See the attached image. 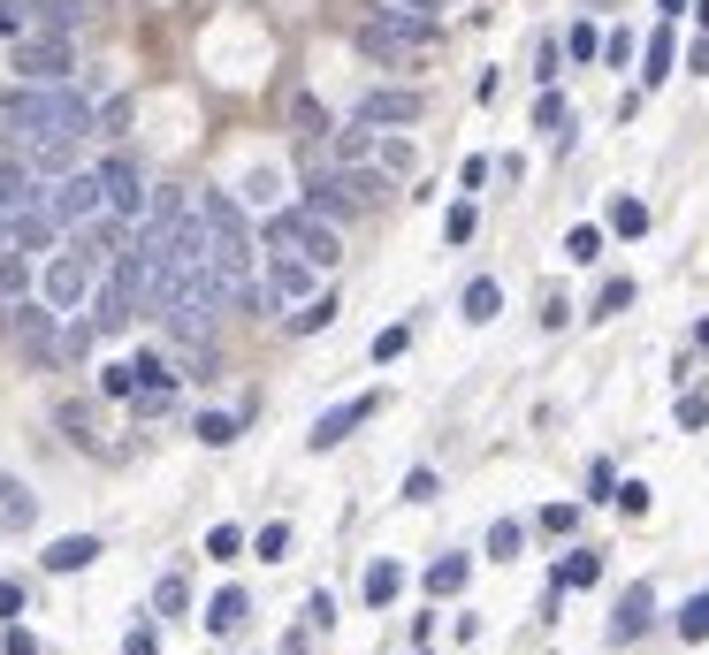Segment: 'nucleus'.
<instances>
[{"label": "nucleus", "instance_id": "f257e3e1", "mask_svg": "<svg viewBox=\"0 0 709 655\" xmlns=\"http://www.w3.org/2000/svg\"><path fill=\"white\" fill-rule=\"evenodd\" d=\"M0 138H15V146L92 138V100L77 84H15V92H0Z\"/></svg>", "mask_w": 709, "mask_h": 655}, {"label": "nucleus", "instance_id": "f03ea898", "mask_svg": "<svg viewBox=\"0 0 709 655\" xmlns=\"http://www.w3.org/2000/svg\"><path fill=\"white\" fill-rule=\"evenodd\" d=\"M435 15H412V8H397V0H381V8H366L352 23V46L366 61H389V69H412L427 46H435Z\"/></svg>", "mask_w": 709, "mask_h": 655}, {"label": "nucleus", "instance_id": "7ed1b4c3", "mask_svg": "<svg viewBox=\"0 0 709 655\" xmlns=\"http://www.w3.org/2000/svg\"><path fill=\"white\" fill-rule=\"evenodd\" d=\"M146 306V244H123L115 267L92 283V335H123Z\"/></svg>", "mask_w": 709, "mask_h": 655}, {"label": "nucleus", "instance_id": "20e7f679", "mask_svg": "<svg viewBox=\"0 0 709 655\" xmlns=\"http://www.w3.org/2000/svg\"><path fill=\"white\" fill-rule=\"evenodd\" d=\"M8 69H15V84H69L77 77V46H69V31H23Z\"/></svg>", "mask_w": 709, "mask_h": 655}, {"label": "nucleus", "instance_id": "39448f33", "mask_svg": "<svg viewBox=\"0 0 709 655\" xmlns=\"http://www.w3.org/2000/svg\"><path fill=\"white\" fill-rule=\"evenodd\" d=\"M92 283H100V267L69 244V252H46V267H38V306H54V313H84L92 306Z\"/></svg>", "mask_w": 709, "mask_h": 655}, {"label": "nucleus", "instance_id": "423d86ee", "mask_svg": "<svg viewBox=\"0 0 709 655\" xmlns=\"http://www.w3.org/2000/svg\"><path fill=\"white\" fill-rule=\"evenodd\" d=\"M420 115H427V100L412 84H374V92H358V107H352V123H366V130H404Z\"/></svg>", "mask_w": 709, "mask_h": 655}, {"label": "nucleus", "instance_id": "0eeeda50", "mask_svg": "<svg viewBox=\"0 0 709 655\" xmlns=\"http://www.w3.org/2000/svg\"><path fill=\"white\" fill-rule=\"evenodd\" d=\"M46 214H54L61 229H84V221L100 214V175H92V168L54 175V183H46Z\"/></svg>", "mask_w": 709, "mask_h": 655}, {"label": "nucleus", "instance_id": "6e6552de", "mask_svg": "<svg viewBox=\"0 0 709 655\" xmlns=\"http://www.w3.org/2000/svg\"><path fill=\"white\" fill-rule=\"evenodd\" d=\"M92 175H100V214H115V221L138 229V221H146V175L130 161H100Z\"/></svg>", "mask_w": 709, "mask_h": 655}, {"label": "nucleus", "instance_id": "1a4fd4ad", "mask_svg": "<svg viewBox=\"0 0 709 655\" xmlns=\"http://www.w3.org/2000/svg\"><path fill=\"white\" fill-rule=\"evenodd\" d=\"M374 412H381V397H344V404H329V412L313 420V435H306V443H313V450H336V443H352Z\"/></svg>", "mask_w": 709, "mask_h": 655}, {"label": "nucleus", "instance_id": "9d476101", "mask_svg": "<svg viewBox=\"0 0 709 655\" xmlns=\"http://www.w3.org/2000/svg\"><path fill=\"white\" fill-rule=\"evenodd\" d=\"M290 244H298V260H313L321 275L344 267V237H336V221H321V214H306V206H298V237H290Z\"/></svg>", "mask_w": 709, "mask_h": 655}, {"label": "nucleus", "instance_id": "9b49d317", "mask_svg": "<svg viewBox=\"0 0 709 655\" xmlns=\"http://www.w3.org/2000/svg\"><path fill=\"white\" fill-rule=\"evenodd\" d=\"M0 206H8V214H31V206H46V175L23 161V153H8V161H0Z\"/></svg>", "mask_w": 709, "mask_h": 655}, {"label": "nucleus", "instance_id": "f8f14e48", "mask_svg": "<svg viewBox=\"0 0 709 655\" xmlns=\"http://www.w3.org/2000/svg\"><path fill=\"white\" fill-rule=\"evenodd\" d=\"M267 283H275V298L306 306V298L321 290V267H313V260H298V252H267Z\"/></svg>", "mask_w": 709, "mask_h": 655}, {"label": "nucleus", "instance_id": "ddd939ff", "mask_svg": "<svg viewBox=\"0 0 709 655\" xmlns=\"http://www.w3.org/2000/svg\"><path fill=\"white\" fill-rule=\"evenodd\" d=\"M649 625H656V587L633 579V587L618 595V610H610V641H641Z\"/></svg>", "mask_w": 709, "mask_h": 655}, {"label": "nucleus", "instance_id": "4468645a", "mask_svg": "<svg viewBox=\"0 0 709 655\" xmlns=\"http://www.w3.org/2000/svg\"><path fill=\"white\" fill-rule=\"evenodd\" d=\"M31 526H38V495H31V481L0 473V533H31Z\"/></svg>", "mask_w": 709, "mask_h": 655}, {"label": "nucleus", "instance_id": "2eb2a0df", "mask_svg": "<svg viewBox=\"0 0 709 655\" xmlns=\"http://www.w3.org/2000/svg\"><path fill=\"white\" fill-rule=\"evenodd\" d=\"M198 214H206L214 244H221V237H252V221H244V198H229V191H198Z\"/></svg>", "mask_w": 709, "mask_h": 655}, {"label": "nucleus", "instance_id": "dca6fc26", "mask_svg": "<svg viewBox=\"0 0 709 655\" xmlns=\"http://www.w3.org/2000/svg\"><path fill=\"white\" fill-rule=\"evenodd\" d=\"M38 564H46V572H92V564H100V533H61V541H46Z\"/></svg>", "mask_w": 709, "mask_h": 655}, {"label": "nucleus", "instance_id": "f3484780", "mask_svg": "<svg viewBox=\"0 0 709 655\" xmlns=\"http://www.w3.org/2000/svg\"><path fill=\"white\" fill-rule=\"evenodd\" d=\"M244 625H252V595H244V587H221V595L206 602V633L229 641V633H244Z\"/></svg>", "mask_w": 709, "mask_h": 655}, {"label": "nucleus", "instance_id": "a211bd4d", "mask_svg": "<svg viewBox=\"0 0 709 655\" xmlns=\"http://www.w3.org/2000/svg\"><path fill=\"white\" fill-rule=\"evenodd\" d=\"M374 168L397 183V175H412L420 168V153H412V138H397V130H374Z\"/></svg>", "mask_w": 709, "mask_h": 655}, {"label": "nucleus", "instance_id": "6ab92c4d", "mask_svg": "<svg viewBox=\"0 0 709 655\" xmlns=\"http://www.w3.org/2000/svg\"><path fill=\"white\" fill-rule=\"evenodd\" d=\"M358 595H366L374 610H389V602L404 595V564H389V556H374V564H366V587H358Z\"/></svg>", "mask_w": 709, "mask_h": 655}, {"label": "nucleus", "instance_id": "aec40b11", "mask_svg": "<svg viewBox=\"0 0 709 655\" xmlns=\"http://www.w3.org/2000/svg\"><path fill=\"white\" fill-rule=\"evenodd\" d=\"M458 306H466V321H473V328H481V321H496V313H504V283H496V275H473Z\"/></svg>", "mask_w": 709, "mask_h": 655}, {"label": "nucleus", "instance_id": "412c9836", "mask_svg": "<svg viewBox=\"0 0 709 655\" xmlns=\"http://www.w3.org/2000/svg\"><path fill=\"white\" fill-rule=\"evenodd\" d=\"M534 130H549V138H564V146H572V107H564V92H557V84H541V100H534Z\"/></svg>", "mask_w": 709, "mask_h": 655}, {"label": "nucleus", "instance_id": "4be33fe9", "mask_svg": "<svg viewBox=\"0 0 709 655\" xmlns=\"http://www.w3.org/2000/svg\"><path fill=\"white\" fill-rule=\"evenodd\" d=\"M641 61H649V69H641V84H664V77H672V61H679V46H672V23H656V38L641 46Z\"/></svg>", "mask_w": 709, "mask_h": 655}, {"label": "nucleus", "instance_id": "5701e85b", "mask_svg": "<svg viewBox=\"0 0 709 655\" xmlns=\"http://www.w3.org/2000/svg\"><path fill=\"white\" fill-rule=\"evenodd\" d=\"M595 579H603V556H595V549H572V556L557 564V595H564V587H595Z\"/></svg>", "mask_w": 709, "mask_h": 655}, {"label": "nucleus", "instance_id": "b1692460", "mask_svg": "<svg viewBox=\"0 0 709 655\" xmlns=\"http://www.w3.org/2000/svg\"><path fill=\"white\" fill-rule=\"evenodd\" d=\"M237 198H244V206H260V214H275V198H283V175H275V168H252Z\"/></svg>", "mask_w": 709, "mask_h": 655}, {"label": "nucleus", "instance_id": "393cba45", "mask_svg": "<svg viewBox=\"0 0 709 655\" xmlns=\"http://www.w3.org/2000/svg\"><path fill=\"white\" fill-rule=\"evenodd\" d=\"M100 397L130 404V397H138V366H130V358H107V366H100Z\"/></svg>", "mask_w": 709, "mask_h": 655}, {"label": "nucleus", "instance_id": "a878e982", "mask_svg": "<svg viewBox=\"0 0 709 655\" xmlns=\"http://www.w3.org/2000/svg\"><path fill=\"white\" fill-rule=\"evenodd\" d=\"M23 290H31V252H15V244H8V252H0V306H8V298H23Z\"/></svg>", "mask_w": 709, "mask_h": 655}, {"label": "nucleus", "instance_id": "bb28decb", "mask_svg": "<svg viewBox=\"0 0 709 655\" xmlns=\"http://www.w3.org/2000/svg\"><path fill=\"white\" fill-rule=\"evenodd\" d=\"M329 321H336V298H329V290H313V298L290 313V328H298V335H321Z\"/></svg>", "mask_w": 709, "mask_h": 655}, {"label": "nucleus", "instance_id": "cd10ccee", "mask_svg": "<svg viewBox=\"0 0 709 655\" xmlns=\"http://www.w3.org/2000/svg\"><path fill=\"white\" fill-rule=\"evenodd\" d=\"M290 123H298V138H329V107H321L313 92H298V100H290Z\"/></svg>", "mask_w": 709, "mask_h": 655}, {"label": "nucleus", "instance_id": "c85d7f7f", "mask_svg": "<svg viewBox=\"0 0 709 655\" xmlns=\"http://www.w3.org/2000/svg\"><path fill=\"white\" fill-rule=\"evenodd\" d=\"M54 427H61L77 450H92V404H54Z\"/></svg>", "mask_w": 709, "mask_h": 655}, {"label": "nucleus", "instance_id": "c756f323", "mask_svg": "<svg viewBox=\"0 0 709 655\" xmlns=\"http://www.w3.org/2000/svg\"><path fill=\"white\" fill-rule=\"evenodd\" d=\"M466 572H473L466 556H435V564H427V595H458V587H466Z\"/></svg>", "mask_w": 709, "mask_h": 655}, {"label": "nucleus", "instance_id": "7c9ffc66", "mask_svg": "<svg viewBox=\"0 0 709 655\" xmlns=\"http://www.w3.org/2000/svg\"><path fill=\"white\" fill-rule=\"evenodd\" d=\"M610 229L618 237H649V206L641 198H610Z\"/></svg>", "mask_w": 709, "mask_h": 655}, {"label": "nucleus", "instance_id": "2f4dec72", "mask_svg": "<svg viewBox=\"0 0 709 655\" xmlns=\"http://www.w3.org/2000/svg\"><path fill=\"white\" fill-rule=\"evenodd\" d=\"M252 556H260V564H283V556H290V526H283V518L260 526V533H252Z\"/></svg>", "mask_w": 709, "mask_h": 655}, {"label": "nucleus", "instance_id": "473e14b6", "mask_svg": "<svg viewBox=\"0 0 709 655\" xmlns=\"http://www.w3.org/2000/svg\"><path fill=\"white\" fill-rule=\"evenodd\" d=\"M519 541H527V526H519V518H496V526H489V556H496V564H512V556H519Z\"/></svg>", "mask_w": 709, "mask_h": 655}, {"label": "nucleus", "instance_id": "72a5a7b5", "mask_svg": "<svg viewBox=\"0 0 709 655\" xmlns=\"http://www.w3.org/2000/svg\"><path fill=\"white\" fill-rule=\"evenodd\" d=\"M84 23V0H38V31H77Z\"/></svg>", "mask_w": 709, "mask_h": 655}, {"label": "nucleus", "instance_id": "f704fd0d", "mask_svg": "<svg viewBox=\"0 0 709 655\" xmlns=\"http://www.w3.org/2000/svg\"><path fill=\"white\" fill-rule=\"evenodd\" d=\"M183 610H191V587H183L176 572H169V579L153 587V618H183Z\"/></svg>", "mask_w": 709, "mask_h": 655}, {"label": "nucleus", "instance_id": "c9c22d12", "mask_svg": "<svg viewBox=\"0 0 709 655\" xmlns=\"http://www.w3.org/2000/svg\"><path fill=\"white\" fill-rule=\"evenodd\" d=\"M679 641H687V648H702L709 641V595H695V602L679 610Z\"/></svg>", "mask_w": 709, "mask_h": 655}, {"label": "nucleus", "instance_id": "e433bc0d", "mask_svg": "<svg viewBox=\"0 0 709 655\" xmlns=\"http://www.w3.org/2000/svg\"><path fill=\"white\" fill-rule=\"evenodd\" d=\"M564 260H580V267H587V260H603V229H595V221H580V229L564 237Z\"/></svg>", "mask_w": 709, "mask_h": 655}, {"label": "nucleus", "instance_id": "4c0bfd02", "mask_svg": "<svg viewBox=\"0 0 709 655\" xmlns=\"http://www.w3.org/2000/svg\"><path fill=\"white\" fill-rule=\"evenodd\" d=\"M198 443H206V450H229V443H237V420H229V412H198Z\"/></svg>", "mask_w": 709, "mask_h": 655}, {"label": "nucleus", "instance_id": "58836bf2", "mask_svg": "<svg viewBox=\"0 0 709 655\" xmlns=\"http://www.w3.org/2000/svg\"><path fill=\"white\" fill-rule=\"evenodd\" d=\"M244 549H252V541H244L237 526H214V533H206V556H214V564H237Z\"/></svg>", "mask_w": 709, "mask_h": 655}, {"label": "nucleus", "instance_id": "ea45409f", "mask_svg": "<svg viewBox=\"0 0 709 655\" xmlns=\"http://www.w3.org/2000/svg\"><path fill=\"white\" fill-rule=\"evenodd\" d=\"M564 54H572V61H595V54H603V31H595V23H572Z\"/></svg>", "mask_w": 709, "mask_h": 655}, {"label": "nucleus", "instance_id": "a19ab883", "mask_svg": "<svg viewBox=\"0 0 709 655\" xmlns=\"http://www.w3.org/2000/svg\"><path fill=\"white\" fill-rule=\"evenodd\" d=\"M473 229H481V214H473V198H458V206H450V221H443V237H450V244H466Z\"/></svg>", "mask_w": 709, "mask_h": 655}, {"label": "nucleus", "instance_id": "79ce46f5", "mask_svg": "<svg viewBox=\"0 0 709 655\" xmlns=\"http://www.w3.org/2000/svg\"><path fill=\"white\" fill-rule=\"evenodd\" d=\"M626 306H633V283L618 275V283H603V298H595V321H603V313H626Z\"/></svg>", "mask_w": 709, "mask_h": 655}, {"label": "nucleus", "instance_id": "37998d69", "mask_svg": "<svg viewBox=\"0 0 709 655\" xmlns=\"http://www.w3.org/2000/svg\"><path fill=\"white\" fill-rule=\"evenodd\" d=\"M404 343H412V328H381V335H374V366H389V358H404Z\"/></svg>", "mask_w": 709, "mask_h": 655}, {"label": "nucleus", "instance_id": "c03bdc74", "mask_svg": "<svg viewBox=\"0 0 709 655\" xmlns=\"http://www.w3.org/2000/svg\"><path fill=\"white\" fill-rule=\"evenodd\" d=\"M435 489H443V481H435L427 466H412V473H404V503H435Z\"/></svg>", "mask_w": 709, "mask_h": 655}, {"label": "nucleus", "instance_id": "a18cd8bd", "mask_svg": "<svg viewBox=\"0 0 709 655\" xmlns=\"http://www.w3.org/2000/svg\"><path fill=\"white\" fill-rule=\"evenodd\" d=\"M31 31V8L23 0H0V38H23Z\"/></svg>", "mask_w": 709, "mask_h": 655}, {"label": "nucleus", "instance_id": "49530a36", "mask_svg": "<svg viewBox=\"0 0 709 655\" xmlns=\"http://www.w3.org/2000/svg\"><path fill=\"white\" fill-rule=\"evenodd\" d=\"M603 61L626 69V61H633V31H610V38H603Z\"/></svg>", "mask_w": 709, "mask_h": 655}, {"label": "nucleus", "instance_id": "de8ad7c7", "mask_svg": "<svg viewBox=\"0 0 709 655\" xmlns=\"http://www.w3.org/2000/svg\"><path fill=\"white\" fill-rule=\"evenodd\" d=\"M572 526H580L572 503H549V510H541V533H572Z\"/></svg>", "mask_w": 709, "mask_h": 655}, {"label": "nucleus", "instance_id": "09e8293b", "mask_svg": "<svg viewBox=\"0 0 709 655\" xmlns=\"http://www.w3.org/2000/svg\"><path fill=\"white\" fill-rule=\"evenodd\" d=\"M587 495L603 503V495H618V473H610V458H595V473H587Z\"/></svg>", "mask_w": 709, "mask_h": 655}, {"label": "nucleus", "instance_id": "8fccbe9b", "mask_svg": "<svg viewBox=\"0 0 709 655\" xmlns=\"http://www.w3.org/2000/svg\"><path fill=\"white\" fill-rule=\"evenodd\" d=\"M610 503H618V510H626V518H641V510H649V489H641V481H626V489L610 495Z\"/></svg>", "mask_w": 709, "mask_h": 655}, {"label": "nucleus", "instance_id": "3c124183", "mask_svg": "<svg viewBox=\"0 0 709 655\" xmlns=\"http://www.w3.org/2000/svg\"><path fill=\"white\" fill-rule=\"evenodd\" d=\"M534 77H541V84H557V38H541V46H534Z\"/></svg>", "mask_w": 709, "mask_h": 655}, {"label": "nucleus", "instance_id": "603ef678", "mask_svg": "<svg viewBox=\"0 0 709 655\" xmlns=\"http://www.w3.org/2000/svg\"><path fill=\"white\" fill-rule=\"evenodd\" d=\"M489 175H496V161H481V153H473V161L458 168V183H466V191H481V183H489Z\"/></svg>", "mask_w": 709, "mask_h": 655}, {"label": "nucleus", "instance_id": "864d4df0", "mask_svg": "<svg viewBox=\"0 0 709 655\" xmlns=\"http://www.w3.org/2000/svg\"><path fill=\"white\" fill-rule=\"evenodd\" d=\"M0 655H38V641H31L23 625H8V633H0Z\"/></svg>", "mask_w": 709, "mask_h": 655}, {"label": "nucleus", "instance_id": "5fc2aeb1", "mask_svg": "<svg viewBox=\"0 0 709 655\" xmlns=\"http://www.w3.org/2000/svg\"><path fill=\"white\" fill-rule=\"evenodd\" d=\"M123 655H161V641H153V625H138V633L123 641Z\"/></svg>", "mask_w": 709, "mask_h": 655}, {"label": "nucleus", "instance_id": "6e6d98bb", "mask_svg": "<svg viewBox=\"0 0 709 655\" xmlns=\"http://www.w3.org/2000/svg\"><path fill=\"white\" fill-rule=\"evenodd\" d=\"M15 610H23V587H15V579H0V625H8Z\"/></svg>", "mask_w": 709, "mask_h": 655}, {"label": "nucleus", "instance_id": "4d7b16f0", "mask_svg": "<svg viewBox=\"0 0 709 655\" xmlns=\"http://www.w3.org/2000/svg\"><path fill=\"white\" fill-rule=\"evenodd\" d=\"M687 69H695V77H709V31L695 38V46H687Z\"/></svg>", "mask_w": 709, "mask_h": 655}, {"label": "nucleus", "instance_id": "13d9d810", "mask_svg": "<svg viewBox=\"0 0 709 655\" xmlns=\"http://www.w3.org/2000/svg\"><path fill=\"white\" fill-rule=\"evenodd\" d=\"M397 8H412V15H435V23H443V8H450V0H397Z\"/></svg>", "mask_w": 709, "mask_h": 655}, {"label": "nucleus", "instance_id": "bf43d9fd", "mask_svg": "<svg viewBox=\"0 0 709 655\" xmlns=\"http://www.w3.org/2000/svg\"><path fill=\"white\" fill-rule=\"evenodd\" d=\"M656 8H664V23H672V15H687V0H656Z\"/></svg>", "mask_w": 709, "mask_h": 655}, {"label": "nucleus", "instance_id": "052dcab7", "mask_svg": "<svg viewBox=\"0 0 709 655\" xmlns=\"http://www.w3.org/2000/svg\"><path fill=\"white\" fill-rule=\"evenodd\" d=\"M695 23H702V31H709V0H695Z\"/></svg>", "mask_w": 709, "mask_h": 655}, {"label": "nucleus", "instance_id": "680f3d73", "mask_svg": "<svg viewBox=\"0 0 709 655\" xmlns=\"http://www.w3.org/2000/svg\"><path fill=\"white\" fill-rule=\"evenodd\" d=\"M0 252H8V206H0Z\"/></svg>", "mask_w": 709, "mask_h": 655}, {"label": "nucleus", "instance_id": "e2e57ef3", "mask_svg": "<svg viewBox=\"0 0 709 655\" xmlns=\"http://www.w3.org/2000/svg\"><path fill=\"white\" fill-rule=\"evenodd\" d=\"M695 343H702V351H709V321H702V328H695Z\"/></svg>", "mask_w": 709, "mask_h": 655}]
</instances>
